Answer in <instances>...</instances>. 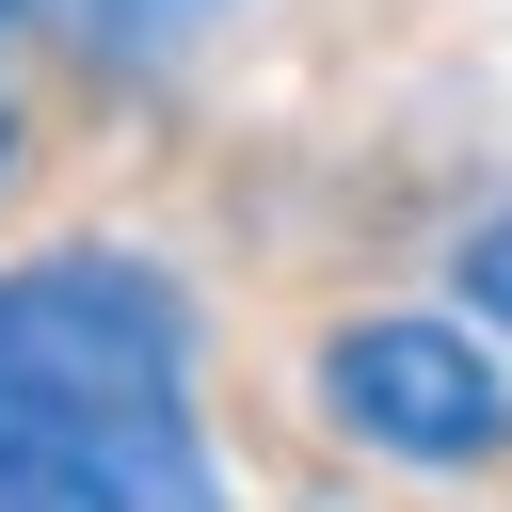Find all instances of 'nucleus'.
Returning a JSON list of instances; mask_svg holds the SVG:
<instances>
[{
    "mask_svg": "<svg viewBox=\"0 0 512 512\" xmlns=\"http://www.w3.org/2000/svg\"><path fill=\"white\" fill-rule=\"evenodd\" d=\"M0 512H224L192 432V288L160 256L0 272Z\"/></svg>",
    "mask_w": 512,
    "mask_h": 512,
    "instance_id": "f257e3e1",
    "label": "nucleus"
},
{
    "mask_svg": "<svg viewBox=\"0 0 512 512\" xmlns=\"http://www.w3.org/2000/svg\"><path fill=\"white\" fill-rule=\"evenodd\" d=\"M320 416L384 464H496L512 448V384L464 320H336L320 336Z\"/></svg>",
    "mask_w": 512,
    "mask_h": 512,
    "instance_id": "f03ea898",
    "label": "nucleus"
},
{
    "mask_svg": "<svg viewBox=\"0 0 512 512\" xmlns=\"http://www.w3.org/2000/svg\"><path fill=\"white\" fill-rule=\"evenodd\" d=\"M48 16H64V32L96 48V64H160V48H192V32L224 16V0H48Z\"/></svg>",
    "mask_w": 512,
    "mask_h": 512,
    "instance_id": "7ed1b4c3",
    "label": "nucleus"
},
{
    "mask_svg": "<svg viewBox=\"0 0 512 512\" xmlns=\"http://www.w3.org/2000/svg\"><path fill=\"white\" fill-rule=\"evenodd\" d=\"M448 288H480V336H512V208L464 240V272H448Z\"/></svg>",
    "mask_w": 512,
    "mask_h": 512,
    "instance_id": "20e7f679",
    "label": "nucleus"
}]
</instances>
